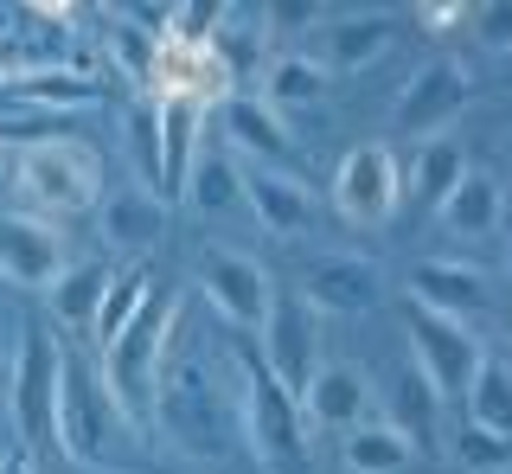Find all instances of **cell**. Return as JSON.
I'll use <instances>...</instances> for the list:
<instances>
[{
	"instance_id": "obj_1",
	"label": "cell",
	"mask_w": 512,
	"mask_h": 474,
	"mask_svg": "<svg viewBox=\"0 0 512 474\" xmlns=\"http://www.w3.org/2000/svg\"><path fill=\"white\" fill-rule=\"evenodd\" d=\"M154 417L160 430L173 436L180 455H199V462H224L231 455V436H237V398L218 385V372L205 366L199 353L160 366V385H154Z\"/></svg>"
},
{
	"instance_id": "obj_2",
	"label": "cell",
	"mask_w": 512,
	"mask_h": 474,
	"mask_svg": "<svg viewBox=\"0 0 512 474\" xmlns=\"http://www.w3.org/2000/svg\"><path fill=\"white\" fill-rule=\"evenodd\" d=\"M180 308H186L180 289H148V302L135 308V321L103 346V385H109V398H116L128 430L154 423V385H160L167 340L180 334Z\"/></svg>"
},
{
	"instance_id": "obj_3",
	"label": "cell",
	"mask_w": 512,
	"mask_h": 474,
	"mask_svg": "<svg viewBox=\"0 0 512 474\" xmlns=\"http://www.w3.org/2000/svg\"><path fill=\"white\" fill-rule=\"evenodd\" d=\"M231 372H237V436H244V449L256 455V468L263 474H301L308 468V449H314V436H308V423H301V404L288 398V391L269 378L263 359H250V353H237L231 359Z\"/></svg>"
},
{
	"instance_id": "obj_4",
	"label": "cell",
	"mask_w": 512,
	"mask_h": 474,
	"mask_svg": "<svg viewBox=\"0 0 512 474\" xmlns=\"http://www.w3.org/2000/svg\"><path fill=\"white\" fill-rule=\"evenodd\" d=\"M13 180H20V193L39 205V218H71V212H96V199H103V161H96L90 148H77V141H32L20 148V161H13Z\"/></svg>"
},
{
	"instance_id": "obj_5",
	"label": "cell",
	"mask_w": 512,
	"mask_h": 474,
	"mask_svg": "<svg viewBox=\"0 0 512 474\" xmlns=\"http://www.w3.org/2000/svg\"><path fill=\"white\" fill-rule=\"evenodd\" d=\"M122 436H128V423H122L116 398H109L103 372L64 346V372H58V430H52V442L71 455V462H103V455L116 449Z\"/></svg>"
},
{
	"instance_id": "obj_6",
	"label": "cell",
	"mask_w": 512,
	"mask_h": 474,
	"mask_svg": "<svg viewBox=\"0 0 512 474\" xmlns=\"http://www.w3.org/2000/svg\"><path fill=\"white\" fill-rule=\"evenodd\" d=\"M192 276H199V295L212 302L218 321H231L237 334H263L269 308H276V289H282V282L269 276V263H256L250 250H237V244H199Z\"/></svg>"
},
{
	"instance_id": "obj_7",
	"label": "cell",
	"mask_w": 512,
	"mask_h": 474,
	"mask_svg": "<svg viewBox=\"0 0 512 474\" xmlns=\"http://www.w3.org/2000/svg\"><path fill=\"white\" fill-rule=\"evenodd\" d=\"M404 205V167H397L391 141H359L333 167V212L359 231H384Z\"/></svg>"
},
{
	"instance_id": "obj_8",
	"label": "cell",
	"mask_w": 512,
	"mask_h": 474,
	"mask_svg": "<svg viewBox=\"0 0 512 474\" xmlns=\"http://www.w3.org/2000/svg\"><path fill=\"white\" fill-rule=\"evenodd\" d=\"M58 372H64V340L45 327H20L13 346V430L20 449H45L58 430Z\"/></svg>"
},
{
	"instance_id": "obj_9",
	"label": "cell",
	"mask_w": 512,
	"mask_h": 474,
	"mask_svg": "<svg viewBox=\"0 0 512 474\" xmlns=\"http://www.w3.org/2000/svg\"><path fill=\"white\" fill-rule=\"evenodd\" d=\"M410 359L436 398H468L474 372L487 366V340L461 321H442L429 308H410Z\"/></svg>"
},
{
	"instance_id": "obj_10",
	"label": "cell",
	"mask_w": 512,
	"mask_h": 474,
	"mask_svg": "<svg viewBox=\"0 0 512 474\" xmlns=\"http://www.w3.org/2000/svg\"><path fill=\"white\" fill-rule=\"evenodd\" d=\"M295 295L314 314L352 321V314H372L384 302V270H378V257H359V250H320V257L301 263V289Z\"/></svg>"
},
{
	"instance_id": "obj_11",
	"label": "cell",
	"mask_w": 512,
	"mask_h": 474,
	"mask_svg": "<svg viewBox=\"0 0 512 474\" xmlns=\"http://www.w3.org/2000/svg\"><path fill=\"white\" fill-rule=\"evenodd\" d=\"M263 366L295 404H301V391H308V378L320 372V314L301 302L295 289H276V308H269V321H263Z\"/></svg>"
},
{
	"instance_id": "obj_12",
	"label": "cell",
	"mask_w": 512,
	"mask_h": 474,
	"mask_svg": "<svg viewBox=\"0 0 512 474\" xmlns=\"http://www.w3.org/2000/svg\"><path fill=\"white\" fill-rule=\"evenodd\" d=\"M365 417H378V385L365 366H352V359H320V372L308 378V391H301V423L320 436H346L359 430Z\"/></svg>"
},
{
	"instance_id": "obj_13",
	"label": "cell",
	"mask_w": 512,
	"mask_h": 474,
	"mask_svg": "<svg viewBox=\"0 0 512 474\" xmlns=\"http://www.w3.org/2000/svg\"><path fill=\"white\" fill-rule=\"evenodd\" d=\"M468 97H474V65L468 58H429V65L397 90V129L429 141V135H442L448 122L461 116Z\"/></svg>"
},
{
	"instance_id": "obj_14",
	"label": "cell",
	"mask_w": 512,
	"mask_h": 474,
	"mask_svg": "<svg viewBox=\"0 0 512 474\" xmlns=\"http://www.w3.org/2000/svg\"><path fill=\"white\" fill-rule=\"evenodd\" d=\"M218 148L237 167H288L295 161V129L263 97H224L218 103Z\"/></svg>"
},
{
	"instance_id": "obj_15",
	"label": "cell",
	"mask_w": 512,
	"mask_h": 474,
	"mask_svg": "<svg viewBox=\"0 0 512 474\" xmlns=\"http://www.w3.org/2000/svg\"><path fill=\"white\" fill-rule=\"evenodd\" d=\"M64 270H71V250H64V231L52 218H32V212L0 218V276L13 289H52Z\"/></svg>"
},
{
	"instance_id": "obj_16",
	"label": "cell",
	"mask_w": 512,
	"mask_h": 474,
	"mask_svg": "<svg viewBox=\"0 0 512 474\" xmlns=\"http://www.w3.org/2000/svg\"><path fill=\"white\" fill-rule=\"evenodd\" d=\"M493 302V282L480 263H461V257H423L410 263V308H429L442 321H461L474 327Z\"/></svg>"
},
{
	"instance_id": "obj_17",
	"label": "cell",
	"mask_w": 512,
	"mask_h": 474,
	"mask_svg": "<svg viewBox=\"0 0 512 474\" xmlns=\"http://www.w3.org/2000/svg\"><path fill=\"white\" fill-rule=\"evenodd\" d=\"M244 173V212L269 237H301L314 231V193L295 167H237Z\"/></svg>"
},
{
	"instance_id": "obj_18",
	"label": "cell",
	"mask_w": 512,
	"mask_h": 474,
	"mask_svg": "<svg viewBox=\"0 0 512 474\" xmlns=\"http://www.w3.org/2000/svg\"><path fill=\"white\" fill-rule=\"evenodd\" d=\"M96 225H103V244L116 257L141 263L160 244V231H167V199L148 193V186H116V193L96 199Z\"/></svg>"
},
{
	"instance_id": "obj_19",
	"label": "cell",
	"mask_w": 512,
	"mask_h": 474,
	"mask_svg": "<svg viewBox=\"0 0 512 474\" xmlns=\"http://www.w3.org/2000/svg\"><path fill=\"white\" fill-rule=\"evenodd\" d=\"M391 45H397V20L378 13V7H365V13H340V20L320 26V52L314 58L333 77H352V71H372Z\"/></svg>"
},
{
	"instance_id": "obj_20",
	"label": "cell",
	"mask_w": 512,
	"mask_h": 474,
	"mask_svg": "<svg viewBox=\"0 0 512 474\" xmlns=\"http://www.w3.org/2000/svg\"><path fill=\"white\" fill-rule=\"evenodd\" d=\"M160 116V199L186 193V173L205 148V103L199 97H154Z\"/></svg>"
},
{
	"instance_id": "obj_21",
	"label": "cell",
	"mask_w": 512,
	"mask_h": 474,
	"mask_svg": "<svg viewBox=\"0 0 512 474\" xmlns=\"http://www.w3.org/2000/svg\"><path fill=\"white\" fill-rule=\"evenodd\" d=\"M436 225H442L448 237H468V244L493 237V231L506 225V186L493 180V173L468 167V173L455 180V193H448V199L436 205Z\"/></svg>"
},
{
	"instance_id": "obj_22",
	"label": "cell",
	"mask_w": 512,
	"mask_h": 474,
	"mask_svg": "<svg viewBox=\"0 0 512 474\" xmlns=\"http://www.w3.org/2000/svg\"><path fill=\"white\" fill-rule=\"evenodd\" d=\"M109 282H116V263H109V257L71 263V270L52 282V314H58V327H71V334H90L96 314H103Z\"/></svg>"
},
{
	"instance_id": "obj_23",
	"label": "cell",
	"mask_w": 512,
	"mask_h": 474,
	"mask_svg": "<svg viewBox=\"0 0 512 474\" xmlns=\"http://www.w3.org/2000/svg\"><path fill=\"white\" fill-rule=\"evenodd\" d=\"M416 455H423V449H416L397 423H384V417H365L359 430H346V442H340L346 474H404Z\"/></svg>"
},
{
	"instance_id": "obj_24",
	"label": "cell",
	"mask_w": 512,
	"mask_h": 474,
	"mask_svg": "<svg viewBox=\"0 0 512 474\" xmlns=\"http://www.w3.org/2000/svg\"><path fill=\"white\" fill-rule=\"evenodd\" d=\"M333 84V71L320 65L314 52H276L263 65V103L269 109H301V103H320Z\"/></svg>"
},
{
	"instance_id": "obj_25",
	"label": "cell",
	"mask_w": 512,
	"mask_h": 474,
	"mask_svg": "<svg viewBox=\"0 0 512 474\" xmlns=\"http://www.w3.org/2000/svg\"><path fill=\"white\" fill-rule=\"evenodd\" d=\"M180 199L192 205V212L224 218V212H237V205H244V173H237V161L224 148H199V161H192Z\"/></svg>"
},
{
	"instance_id": "obj_26",
	"label": "cell",
	"mask_w": 512,
	"mask_h": 474,
	"mask_svg": "<svg viewBox=\"0 0 512 474\" xmlns=\"http://www.w3.org/2000/svg\"><path fill=\"white\" fill-rule=\"evenodd\" d=\"M461 173H468V154H461V141H455V135H429V141H416V161H410V199L436 212V205L455 193Z\"/></svg>"
},
{
	"instance_id": "obj_27",
	"label": "cell",
	"mask_w": 512,
	"mask_h": 474,
	"mask_svg": "<svg viewBox=\"0 0 512 474\" xmlns=\"http://www.w3.org/2000/svg\"><path fill=\"white\" fill-rule=\"evenodd\" d=\"M461 404H468V423H474V430L512 442V366H506V359L487 353V366L474 372V385H468V398H461Z\"/></svg>"
},
{
	"instance_id": "obj_28",
	"label": "cell",
	"mask_w": 512,
	"mask_h": 474,
	"mask_svg": "<svg viewBox=\"0 0 512 474\" xmlns=\"http://www.w3.org/2000/svg\"><path fill=\"white\" fill-rule=\"evenodd\" d=\"M378 404H384V423H397V430H404L416 449L436 436V404H442V398L423 385V372H416V366L397 372V378H391V391H384Z\"/></svg>"
},
{
	"instance_id": "obj_29",
	"label": "cell",
	"mask_w": 512,
	"mask_h": 474,
	"mask_svg": "<svg viewBox=\"0 0 512 474\" xmlns=\"http://www.w3.org/2000/svg\"><path fill=\"white\" fill-rule=\"evenodd\" d=\"M148 289H154V276L141 270V263H122V270H116V282H109V295H103V314H96L90 340H96V346H109V340H116L122 327L135 321V308L148 302Z\"/></svg>"
},
{
	"instance_id": "obj_30",
	"label": "cell",
	"mask_w": 512,
	"mask_h": 474,
	"mask_svg": "<svg viewBox=\"0 0 512 474\" xmlns=\"http://www.w3.org/2000/svg\"><path fill=\"white\" fill-rule=\"evenodd\" d=\"M122 141H128V161H135V173H141L135 186L160 193V116H154V97H141L122 116Z\"/></svg>"
},
{
	"instance_id": "obj_31",
	"label": "cell",
	"mask_w": 512,
	"mask_h": 474,
	"mask_svg": "<svg viewBox=\"0 0 512 474\" xmlns=\"http://www.w3.org/2000/svg\"><path fill=\"white\" fill-rule=\"evenodd\" d=\"M154 33L148 26H109V52H116V65L135 77V84H154Z\"/></svg>"
},
{
	"instance_id": "obj_32",
	"label": "cell",
	"mask_w": 512,
	"mask_h": 474,
	"mask_svg": "<svg viewBox=\"0 0 512 474\" xmlns=\"http://www.w3.org/2000/svg\"><path fill=\"white\" fill-rule=\"evenodd\" d=\"M468 26H474V45H480V52H493V58L512 52V0H487V7H474Z\"/></svg>"
},
{
	"instance_id": "obj_33",
	"label": "cell",
	"mask_w": 512,
	"mask_h": 474,
	"mask_svg": "<svg viewBox=\"0 0 512 474\" xmlns=\"http://www.w3.org/2000/svg\"><path fill=\"white\" fill-rule=\"evenodd\" d=\"M455 455H461V468H474V474H493V468H506L512 462V442H500V436H487V430H461L455 436Z\"/></svg>"
},
{
	"instance_id": "obj_34",
	"label": "cell",
	"mask_w": 512,
	"mask_h": 474,
	"mask_svg": "<svg viewBox=\"0 0 512 474\" xmlns=\"http://www.w3.org/2000/svg\"><path fill=\"white\" fill-rule=\"evenodd\" d=\"M468 13L474 7H461V0H423V7H416V20H423L429 33H448V26H468Z\"/></svg>"
},
{
	"instance_id": "obj_35",
	"label": "cell",
	"mask_w": 512,
	"mask_h": 474,
	"mask_svg": "<svg viewBox=\"0 0 512 474\" xmlns=\"http://www.w3.org/2000/svg\"><path fill=\"white\" fill-rule=\"evenodd\" d=\"M0 474H32V449H7L0 455Z\"/></svg>"
},
{
	"instance_id": "obj_36",
	"label": "cell",
	"mask_w": 512,
	"mask_h": 474,
	"mask_svg": "<svg viewBox=\"0 0 512 474\" xmlns=\"http://www.w3.org/2000/svg\"><path fill=\"white\" fill-rule=\"evenodd\" d=\"M506 270H512V257H506Z\"/></svg>"
}]
</instances>
